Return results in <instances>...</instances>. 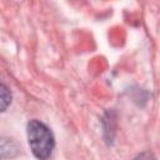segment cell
Instances as JSON below:
<instances>
[{
    "mask_svg": "<svg viewBox=\"0 0 160 160\" xmlns=\"http://www.w3.org/2000/svg\"><path fill=\"white\" fill-rule=\"evenodd\" d=\"M28 139L30 149L38 159L45 160L50 156L55 141L52 132L45 124L38 120H31L28 124Z\"/></svg>",
    "mask_w": 160,
    "mask_h": 160,
    "instance_id": "1",
    "label": "cell"
},
{
    "mask_svg": "<svg viewBox=\"0 0 160 160\" xmlns=\"http://www.w3.org/2000/svg\"><path fill=\"white\" fill-rule=\"evenodd\" d=\"M11 102V92L6 85L0 82V112L6 110Z\"/></svg>",
    "mask_w": 160,
    "mask_h": 160,
    "instance_id": "2",
    "label": "cell"
}]
</instances>
